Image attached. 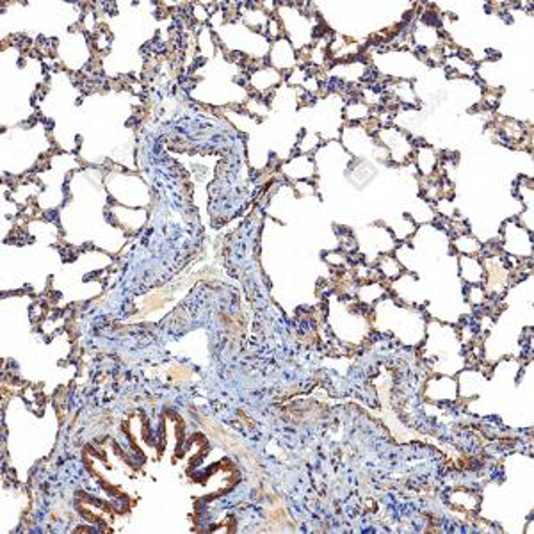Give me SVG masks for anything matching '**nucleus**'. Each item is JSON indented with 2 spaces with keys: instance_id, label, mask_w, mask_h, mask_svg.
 I'll list each match as a JSON object with an SVG mask.
<instances>
[{
  "instance_id": "a211bd4d",
  "label": "nucleus",
  "mask_w": 534,
  "mask_h": 534,
  "mask_svg": "<svg viewBox=\"0 0 534 534\" xmlns=\"http://www.w3.org/2000/svg\"><path fill=\"white\" fill-rule=\"evenodd\" d=\"M191 378H192V371L189 369V367L176 365L169 369V379H171V383H175V385H185V383H189V379Z\"/></svg>"
},
{
  "instance_id": "ddd939ff",
  "label": "nucleus",
  "mask_w": 534,
  "mask_h": 534,
  "mask_svg": "<svg viewBox=\"0 0 534 534\" xmlns=\"http://www.w3.org/2000/svg\"><path fill=\"white\" fill-rule=\"evenodd\" d=\"M378 273L383 280H397L399 276L403 275V266L395 259L394 255H381L378 259Z\"/></svg>"
},
{
  "instance_id": "9d476101",
  "label": "nucleus",
  "mask_w": 534,
  "mask_h": 534,
  "mask_svg": "<svg viewBox=\"0 0 534 534\" xmlns=\"http://www.w3.org/2000/svg\"><path fill=\"white\" fill-rule=\"evenodd\" d=\"M447 498H449L450 506L458 511H463V513H475L479 510V504H481L479 495L471 490H465V488H458V490L450 491Z\"/></svg>"
},
{
  "instance_id": "6ab92c4d",
  "label": "nucleus",
  "mask_w": 534,
  "mask_h": 534,
  "mask_svg": "<svg viewBox=\"0 0 534 534\" xmlns=\"http://www.w3.org/2000/svg\"><path fill=\"white\" fill-rule=\"evenodd\" d=\"M162 303H164V298L162 296H159V292H155V294H150L146 299V303H144V312L155 310V308L162 307Z\"/></svg>"
},
{
  "instance_id": "7ed1b4c3",
  "label": "nucleus",
  "mask_w": 534,
  "mask_h": 534,
  "mask_svg": "<svg viewBox=\"0 0 534 534\" xmlns=\"http://www.w3.org/2000/svg\"><path fill=\"white\" fill-rule=\"evenodd\" d=\"M424 397L433 403H455L459 397L458 381L450 376H438L426 383Z\"/></svg>"
},
{
  "instance_id": "2eb2a0df",
  "label": "nucleus",
  "mask_w": 534,
  "mask_h": 534,
  "mask_svg": "<svg viewBox=\"0 0 534 534\" xmlns=\"http://www.w3.org/2000/svg\"><path fill=\"white\" fill-rule=\"evenodd\" d=\"M498 132H501L503 139H508L510 143H520V141L526 137V128H524V125H520L519 121L514 120H508V118L501 121Z\"/></svg>"
},
{
  "instance_id": "39448f33",
  "label": "nucleus",
  "mask_w": 534,
  "mask_h": 534,
  "mask_svg": "<svg viewBox=\"0 0 534 534\" xmlns=\"http://www.w3.org/2000/svg\"><path fill=\"white\" fill-rule=\"evenodd\" d=\"M411 160H413L415 166L419 168L420 175H422L424 178H429V176L436 175L440 169V162H442L435 148L431 146L415 148L413 159Z\"/></svg>"
},
{
  "instance_id": "1a4fd4ad",
  "label": "nucleus",
  "mask_w": 534,
  "mask_h": 534,
  "mask_svg": "<svg viewBox=\"0 0 534 534\" xmlns=\"http://www.w3.org/2000/svg\"><path fill=\"white\" fill-rule=\"evenodd\" d=\"M116 223L123 227V230L127 231H137L143 228V224L146 223V212L143 208H134V207H121L116 208Z\"/></svg>"
},
{
  "instance_id": "423d86ee",
  "label": "nucleus",
  "mask_w": 534,
  "mask_h": 534,
  "mask_svg": "<svg viewBox=\"0 0 534 534\" xmlns=\"http://www.w3.org/2000/svg\"><path fill=\"white\" fill-rule=\"evenodd\" d=\"M459 276L466 285H482L485 267L479 257H459Z\"/></svg>"
},
{
  "instance_id": "f8f14e48",
  "label": "nucleus",
  "mask_w": 534,
  "mask_h": 534,
  "mask_svg": "<svg viewBox=\"0 0 534 534\" xmlns=\"http://www.w3.org/2000/svg\"><path fill=\"white\" fill-rule=\"evenodd\" d=\"M452 247L459 257H481L482 253V244L474 236H471L468 231L461 234V236H456L452 239Z\"/></svg>"
},
{
  "instance_id": "f3484780",
  "label": "nucleus",
  "mask_w": 534,
  "mask_h": 534,
  "mask_svg": "<svg viewBox=\"0 0 534 534\" xmlns=\"http://www.w3.org/2000/svg\"><path fill=\"white\" fill-rule=\"evenodd\" d=\"M466 287H468L466 289V301H468L472 307H482V305L490 299L482 285H466Z\"/></svg>"
},
{
  "instance_id": "4468645a",
  "label": "nucleus",
  "mask_w": 534,
  "mask_h": 534,
  "mask_svg": "<svg viewBox=\"0 0 534 534\" xmlns=\"http://www.w3.org/2000/svg\"><path fill=\"white\" fill-rule=\"evenodd\" d=\"M458 379H461V381H468V388L459 392V397H474V395L481 390L482 385H485V376H482L481 371H478V369L463 371Z\"/></svg>"
},
{
  "instance_id": "f257e3e1",
  "label": "nucleus",
  "mask_w": 534,
  "mask_h": 534,
  "mask_svg": "<svg viewBox=\"0 0 534 534\" xmlns=\"http://www.w3.org/2000/svg\"><path fill=\"white\" fill-rule=\"evenodd\" d=\"M501 252L511 259L524 260L533 255V237L531 231L519 221H508L503 228Z\"/></svg>"
},
{
  "instance_id": "dca6fc26",
  "label": "nucleus",
  "mask_w": 534,
  "mask_h": 534,
  "mask_svg": "<svg viewBox=\"0 0 534 534\" xmlns=\"http://www.w3.org/2000/svg\"><path fill=\"white\" fill-rule=\"evenodd\" d=\"M346 118L349 121H355V123L356 121H365L371 118V109L363 102H353V104L347 105Z\"/></svg>"
},
{
  "instance_id": "6e6552de",
  "label": "nucleus",
  "mask_w": 534,
  "mask_h": 534,
  "mask_svg": "<svg viewBox=\"0 0 534 534\" xmlns=\"http://www.w3.org/2000/svg\"><path fill=\"white\" fill-rule=\"evenodd\" d=\"M282 80V72L275 70L273 66H262V68H255L252 73V82L253 89L259 93H266L271 88H275Z\"/></svg>"
},
{
  "instance_id": "9b49d317",
  "label": "nucleus",
  "mask_w": 534,
  "mask_h": 534,
  "mask_svg": "<svg viewBox=\"0 0 534 534\" xmlns=\"http://www.w3.org/2000/svg\"><path fill=\"white\" fill-rule=\"evenodd\" d=\"M385 285H383L381 280H376V282H365L360 285L358 292H356V296H358L360 299V303L363 305H374V303H379L383 298H385Z\"/></svg>"
},
{
  "instance_id": "f03ea898",
  "label": "nucleus",
  "mask_w": 534,
  "mask_h": 534,
  "mask_svg": "<svg viewBox=\"0 0 534 534\" xmlns=\"http://www.w3.org/2000/svg\"><path fill=\"white\" fill-rule=\"evenodd\" d=\"M376 136H378L379 143L383 144V148H385V152L390 157L392 162L404 164L413 159V143H411L410 137H408L404 132L399 130V128L383 127L379 128Z\"/></svg>"
},
{
  "instance_id": "20e7f679",
  "label": "nucleus",
  "mask_w": 534,
  "mask_h": 534,
  "mask_svg": "<svg viewBox=\"0 0 534 534\" xmlns=\"http://www.w3.org/2000/svg\"><path fill=\"white\" fill-rule=\"evenodd\" d=\"M296 61H298V54H296L291 41L285 40V38L276 40V43L271 48L273 68L278 70V72H289V70L296 68Z\"/></svg>"
},
{
  "instance_id": "0eeeda50",
  "label": "nucleus",
  "mask_w": 534,
  "mask_h": 534,
  "mask_svg": "<svg viewBox=\"0 0 534 534\" xmlns=\"http://www.w3.org/2000/svg\"><path fill=\"white\" fill-rule=\"evenodd\" d=\"M283 175L291 180H310L315 173V166L308 155H298L289 160L282 168Z\"/></svg>"
}]
</instances>
